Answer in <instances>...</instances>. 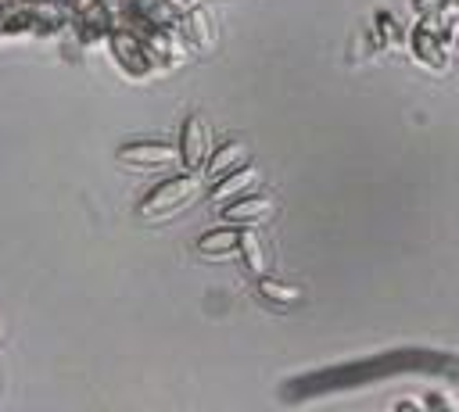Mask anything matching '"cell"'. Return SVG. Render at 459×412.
I'll use <instances>...</instances> for the list:
<instances>
[{"instance_id": "1", "label": "cell", "mask_w": 459, "mask_h": 412, "mask_svg": "<svg viewBox=\"0 0 459 412\" xmlns=\"http://www.w3.org/2000/svg\"><path fill=\"white\" fill-rule=\"evenodd\" d=\"M197 190V172H179L172 179H161L143 201H140V215H161V211H172V208H183L190 201V193Z\"/></svg>"}, {"instance_id": "2", "label": "cell", "mask_w": 459, "mask_h": 412, "mask_svg": "<svg viewBox=\"0 0 459 412\" xmlns=\"http://www.w3.org/2000/svg\"><path fill=\"white\" fill-rule=\"evenodd\" d=\"M176 150H179V161H183L186 172H201L208 165V133H204V118L201 115H186Z\"/></svg>"}, {"instance_id": "3", "label": "cell", "mask_w": 459, "mask_h": 412, "mask_svg": "<svg viewBox=\"0 0 459 412\" xmlns=\"http://www.w3.org/2000/svg\"><path fill=\"white\" fill-rule=\"evenodd\" d=\"M448 39H452V36H445V32H437V29H430V25L420 21L416 32H412V39H409V47H412V57H416L420 64H427V68H434V72H445V68H448V54H445Z\"/></svg>"}, {"instance_id": "4", "label": "cell", "mask_w": 459, "mask_h": 412, "mask_svg": "<svg viewBox=\"0 0 459 412\" xmlns=\"http://www.w3.org/2000/svg\"><path fill=\"white\" fill-rule=\"evenodd\" d=\"M176 154H179V150H172V143H165V140H133V143H122V147H118V158H122L126 165H143V168H151V165H169Z\"/></svg>"}, {"instance_id": "5", "label": "cell", "mask_w": 459, "mask_h": 412, "mask_svg": "<svg viewBox=\"0 0 459 412\" xmlns=\"http://www.w3.org/2000/svg\"><path fill=\"white\" fill-rule=\"evenodd\" d=\"M273 197H258V193H240V197H233L226 208H222V219L226 222H233V226H244V222H265L269 215H273Z\"/></svg>"}, {"instance_id": "6", "label": "cell", "mask_w": 459, "mask_h": 412, "mask_svg": "<svg viewBox=\"0 0 459 412\" xmlns=\"http://www.w3.org/2000/svg\"><path fill=\"white\" fill-rule=\"evenodd\" d=\"M255 183H258V168H255V165H240V168L219 176V183H215V190H212V201H233V197H240V193H251Z\"/></svg>"}, {"instance_id": "7", "label": "cell", "mask_w": 459, "mask_h": 412, "mask_svg": "<svg viewBox=\"0 0 459 412\" xmlns=\"http://www.w3.org/2000/svg\"><path fill=\"white\" fill-rule=\"evenodd\" d=\"M237 244H240V226L226 222L222 229L204 233V236L197 240V251H201V254H208V258H226V254H233V251H237Z\"/></svg>"}, {"instance_id": "8", "label": "cell", "mask_w": 459, "mask_h": 412, "mask_svg": "<svg viewBox=\"0 0 459 412\" xmlns=\"http://www.w3.org/2000/svg\"><path fill=\"white\" fill-rule=\"evenodd\" d=\"M240 165H247V143L244 140H226L212 158H208V172L219 179V176H226V172H233V168H240Z\"/></svg>"}, {"instance_id": "9", "label": "cell", "mask_w": 459, "mask_h": 412, "mask_svg": "<svg viewBox=\"0 0 459 412\" xmlns=\"http://www.w3.org/2000/svg\"><path fill=\"white\" fill-rule=\"evenodd\" d=\"M237 251L244 254V265H247L255 276H265V254H262V244H258V236H255L251 229H240Z\"/></svg>"}, {"instance_id": "10", "label": "cell", "mask_w": 459, "mask_h": 412, "mask_svg": "<svg viewBox=\"0 0 459 412\" xmlns=\"http://www.w3.org/2000/svg\"><path fill=\"white\" fill-rule=\"evenodd\" d=\"M258 290H262L269 301H276V305H294V301L301 297L294 287H287V283H276V279H265V276H258Z\"/></svg>"}, {"instance_id": "11", "label": "cell", "mask_w": 459, "mask_h": 412, "mask_svg": "<svg viewBox=\"0 0 459 412\" xmlns=\"http://www.w3.org/2000/svg\"><path fill=\"white\" fill-rule=\"evenodd\" d=\"M115 50L129 61L133 72H147V57H143V54L136 57V43H133V36H115Z\"/></svg>"}, {"instance_id": "12", "label": "cell", "mask_w": 459, "mask_h": 412, "mask_svg": "<svg viewBox=\"0 0 459 412\" xmlns=\"http://www.w3.org/2000/svg\"><path fill=\"white\" fill-rule=\"evenodd\" d=\"M377 25H380V32H384V39H387L391 47H402V43H405V39H402L405 32L398 29V21H394L387 11H380V14H377Z\"/></svg>"}, {"instance_id": "13", "label": "cell", "mask_w": 459, "mask_h": 412, "mask_svg": "<svg viewBox=\"0 0 459 412\" xmlns=\"http://www.w3.org/2000/svg\"><path fill=\"white\" fill-rule=\"evenodd\" d=\"M190 29H194L197 39H204V43L212 39V25H208V11L204 7H194L190 11Z\"/></svg>"}, {"instance_id": "14", "label": "cell", "mask_w": 459, "mask_h": 412, "mask_svg": "<svg viewBox=\"0 0 459 412\" xmlns=\"http://www.w3.org/2000/svg\"><path fill=\"white\" fill-rule=\"evenodd\" d=\"M452 47L459 50V25H455V32H452Z\"/></svg>"}]
</instances>
